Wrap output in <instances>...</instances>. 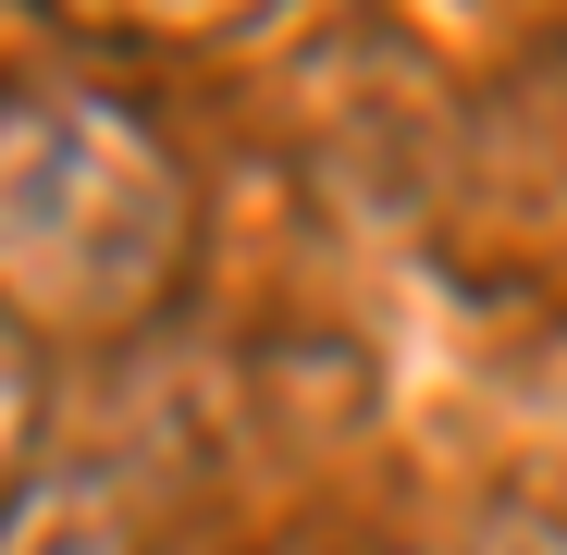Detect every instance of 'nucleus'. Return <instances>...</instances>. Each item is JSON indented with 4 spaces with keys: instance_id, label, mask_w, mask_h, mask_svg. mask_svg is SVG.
<instances>
[{
    "instance_id": "nucleus-1",
    "label": "nucleus",
    "mask_w": 567,
    "mask_h": 555,
    "mask_svg": "<svg viewBox=\"0 0 567 555\" xmlns=\"http://www.w3.org/2000/svg\"><path fill=\"white\" fill-rule=\"evenodd\" d=\"M185 259V185L124 100H0V297L13 321H136Z\"/></svg>"
},
{
    "instance_id": "nucleus-2",
    "label": "nucleus",
    "mask_w": 567,
    "mask_h": 555,
    "mask_svg": "<svg viewBox=\"0 0 567 555\" xmlns=\"http://www.w3.org/2000/svg\"><path fill=\"white\" fill-rule=\"evenodd\" d=\"M0 555H124L112 482H38L13 518H0Z\"/></svg>"
},
{
    "instance_id": "nucleus-3",
    "label": "nucleus",
    "mask_w": 567,
    "mask_h": 555,
    "mask_svg": "<svg viewBox=\"0 0 567 555\" xmlns=\"http://www.w3.org/2000/svg\"><path fill=\"white\" fill-rule=\"evenodd\" d=\"M25 420H38V358H25V321L0 309V470L25 456Z\"/></svg>"
}]
</instances>
